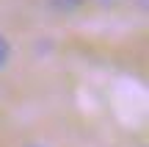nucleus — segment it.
<instances>
[{"instance_id":"1","label":"nucleus","mask_w":149,"mask_h":147,"mask_svg":"<svg viewBox=\"0 0 149 147\" xmlns=\"http://www.w3.org/2000/svg\"><path fill=\"white\" fill-rule=\"evenodd\" d=\"M55 11H74L77 6H83V0H50Z\"/></svg>"},{"instance_id":"2","label":"nucleus","mask_w":149,"mask_h":147,"mask_svg":"<svg viewBox=\"0 0 149 147\" xmlns=\"http://www.w3.org/2000/svg\"><path fill=\"white\" fill-rule=\"evenodd\" d=\"M8 56H11V47H8V42H6V36H0V70L6 67Z\"/></svg>"},{"instance_id":"3","label":"nucleus","mask_w":149,"mask_h":147,"mask_svg":"<svg viewBox=\"0 0 149 147\" xmlns=\"http://www.w3.org/2000/svg\"><path fill=\"white\" fill-rule=\"evenodd\" d=\"M100 3H108V0H100Z\"/></svg>"}]
</instances>
